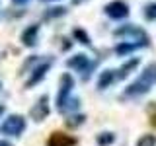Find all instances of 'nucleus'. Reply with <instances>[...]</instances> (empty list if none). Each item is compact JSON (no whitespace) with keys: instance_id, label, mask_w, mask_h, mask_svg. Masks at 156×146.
<instances>
[{"instance_id":"1","label":"nucleus","mask_w":156,"mask_h":146,"mask_svg":"<svg viewBox=\"0 0 156 146\" xmlns=\"http://www.w3.org/2000/svg\"><path fill=\"white\" fill-rule=\"evenodd\" d=\"M154 84H156V64H150V66H146V70L140 74L139 80H135L133 84L127 88L125 94L129 96V97L143 96V94H146V92H148Z\"/></svg>"},{"instance_id":"2","label":"nucleus","mask_w":156,"mask_h":146,"mask_svg":"<svg viewBox=\"0 0 156 146\" xmlns=\"http://www.w3.org/2000/svg\"><path fill=\"white\" fill-rule=\"evenodd\" d=\"M113 35L119 37V39L135 41V43H139L140 47H148V43H150V39H148V35H146L144 29H140L136 26H131V23H129V26H123V27H117L113 31Z\"/></svg>"},{"instance_id":"3","label":"nucleus","mask_w":156,"mask_h":146,"mask_svg":"<svg viewBox=\"0 0 156 146\" xmlns=\"http://www.w3.org/2000/svg\"><path fill=\"white\" fill-rule=\"evenodd\" d=\"M98 62L96 61H88L86 55H74L72 58H68L66 61V66L68 68H74V70L82 72V80H88L92 74V70L96 68Z\"/></svg>"},{"instance_id":"4","label":"nucleus","mask_w":156,"mask_h":146,"mask_svg":"<svg viewBox=\"0 0 156 146\" xmlns=\"http://www.w3.org/2000/svg\"><path fill=\"white\" fill-rule=\"evenodd\" d=\"M23 130H26V119L22 115H10L0 127L2 134H12V136H20Z\"/></svg>"},{"instance_id":"5","label":"nucleus","mask_w":156,"mask_h":146,"mask_svg":"<svg viewBox=\"0 0 156 146\" xmlns=\"http://www.w3.org/2000/svg\"><path fill=\"white\" fill-rule=\"evenodd\" d=\"M72 88H74V80L70 74H62L61 76V90H58V97H57V107L58 111H66V103H68V96H70Z\"/></svg>"},{"instance_id":"6","label":"nucleus","mask_w":156,"mask_h":146,"mask_svg":"<svg viewBox=\"0 0 156 146\" xmlns=\"http://www.w3.org/2000/svg\"><path fill=\"white\" fill-rule=\"evenodd\" d=\"M105 14L113 19H123L129 16V6L125 2H121V0H113V2H109L105 6Z\"/></svg>"},{"instance_id":"7","label":"nucleus","mask_w":156,"mask_h":146,"mask_svg":"<svg viewBox=\"0 0 156 146\" xmlns=\"http://www.w3.org/2000/svg\"><path fill=\"white\" fill-rule=\"evenodd\" d=\"M49 97L47 96H43L41 99L37 101L35 105H33V109H31V119L33 121H43V119H47V115H49Z\"/></svg>"},{"instance_id":"8","label":"nucleus","mask_w":156,"mask_h":146,"mask_svg":"<svg viewBox=\"0 0 156 146\" xmlns=\"http://www.w3.org/2000/svg\"><path fill=\"white\" fill-rule=\"evenodd\" d=\"M76 138L65 133H53L47 140V146H74Z\"/></svg>"},{"instance_id":"9","label":"nucleus","mask_w":156,"mask_h":146,"mask_svg":"<svg viewBox=\"0 0 156 146\" xmlns=\"http://www.w3.org/2000/svg\"><path fill=\"white\" fill-rule=\"evenodd\" d=\"M49 68H51V62H49V61H45V62H43V64H39V66L35 68V70H33L31 78H29V80L26 82V86H27V88H31V86L39 84V82H41L43 78H45V74L49 72Z\"/></svg>"},{"instance_id":"10","label":"nucleus","mask_w":156,"mask_h":146,"mask_svg":"<svg viewBox=\"0 0 156 146\" xmlns=\"http://www.w3.org/2000/svg\"><path fill=\"white\" fill-rule=\"evenodd\" d=\"M37 33H39V26H29L26 31L22 33V41L26 47H35L37 43Z\"/></svg>"},{"instance_id":"11","label":"nucleus","mask_w":156,"mask_h":146,"mask_svg":"<svg viewBox=\"0 0 156 146\" xmlns=\"http://www.w3.org/2000/svg\"><path fill=\"white\" fill-rule=\"evenodd\" d=\"M139 62H140L139 58H133V61L125 62V64L121 66V70H119V72H117V74H115V78H119V80H125V78L129 76L131 72H135V68L139 66Z\"/></svg>"},{"instance_id":"12","label":"nucleus","mask_w":156,"mask_h":146,"mask_svg":"<svg viewBox=\"0 0 156 146\" xmlns=\"http://www.w3.org/2000/svg\"><path fill=\"white\" fill-rule=\"evenodd\" d=\"M113 80H115V72L113 70H104L100 74V80H98V88H100V90H105V88L111 86Z\"/></svg>"},{"instance_id":"13","label":"nucleus","mask_w":156,"mask_h":146,"mask_svg":"<svg viewBox=\"0 0 156 146\" xmlns=\"http://www.w3.org/2000/svg\"><path fill=\"white\" fill-rule=\"evenodd\" d=\"M140 45L139 43H119V45L115 47V53L117 55H127V53L135 51V49H139Z\"/></svg>"},{"instance_id":"14","label":"nucleus","mask_w":156,"mask_h":146,"mask_svg":"<svg viewBox=\"0 0 156 146\" xmlns=\"http://www.w3.org/2000/svg\"><path fill=\"white\" fill-rule=\"evenodd\" d=\"M96 140H98V144H100V146H109L115 140V136H113V133H101V134H98Z\"/></svg>"},{"instance_id":"15","label":"nucleus","mask_w":156,"mask_h":146,"mask_svg":"<svg viewBox=\"0 0 156 146\" xmlns=\"http://www.w3.org/2000/svg\"><path fill=\"white\" fill-rule=\"evenodd\" d=\"M136 146H156V136L154 134H144L139 138Z\"/></svg>"},{"instance_id":"16","label":"nucleus","mask_w":156,"mask_h":146,"mask_svg":"<svg viewBox=\"0 0 156 146\" xmlns=\"http://www.w3.org/2000/svg\"><path fill=\"white\" fill-rule=\"evenodd\" d=\"M84 119H86L84 115H74V117H68V119H66V125H68V127H78V125H82V123H84Z\"/></svg>"},{"instance_id":"17","label":"nucleus","mask_w":156,"mask_h":146,"mask_svg":"<svg viewBox=\"0 0 156 146\" xmlns=\"http://www.w3.org/2000/svg\"><path fill=\"white\" fill-rule=\"evenodd\" d=\"M74 37L82 43V45H90V37H88L82 29H74Z\"/></svg>"},{"instance_id":"18","label":"nucleus","mask_w":156,"mask_h":146,"mask_svg":"<svg viewBox=\"0 0 156 146\" xmlns=\"http://www.w3.org/2000/svg\"><path fill=\"white\" fill-rule=\"evenodd\" d=\"M144 18L146 19H156V2L148 4V6L144 8Z\"/></svg>"},{"instance_id":"19","label":"nucleus","mask_w":156,"mask_h":146,"mask_svg":"<svg viewBox=\"0 0 156 146\" xmlns=\"http://www.w3.org/2000/svg\"><path fill=\"white\" fill-rule=\"evenodd\" d=\"M66 10L62 8V6H58V8H49V12L45 14L47 18H55V16H62V14H65Z\"/></svg>"},{"instance_id":"20","label":"nucleus","mask_w":156,"mask_h":146,"mask_svg":"<svg viewBox=\"0 0 156 146\" xmlns=\"http://www.w3.org/2000/svg\"><path fill=\"white\" fill-rule=\"evenodd\" d=\"M148 113H150V123L156 129V103H150L148 105Z\"/></svg>"},{"instance_id":"21","label":"nucleus","mask_w":156,"mask_h":146,"mask_svg":"<svg viewBox=\"0 0 156 146\" xmlns=\"http://www.w3.org/2000/svg\"><path fill=\"white\" fill-rule=\"evenodd\" d=\"M0 146H12L10 142H4V140H0Z\"/></svg>"},{"instance_id":"22","label":"nucleus","mask_w":156,"mask_h":146,"mask_svg":"<svg viewBox=\"0 0 156 146\" xmlns=\"http://www.w3.org/2000/svg\"><path fill=\"white\" fill-rule=\"evenodd\" d=\"M14 2H16V4H26L27 0H14Z\"/></svg>"},{"instance_id":"23","label":"nucleus","mask_w":156,"mask_h":146,"mask_svg":"<svg viewBox=\"0 0 156 146\" xmlns=\"http://www.w3.org/2000/svg\"><path fill=\"white\" fill-rule=\"evenodd\" d=\"M80 2H84V0H72V4H80Z\"/></svg>"},{"instance_id":"24","label":"nucleus","mask_w":156,"mask_h":146,"mask_svg":"<svg viewBox=\"0 0 156 146\" xmlns=\"http://www.w3.org/2000/svg\"><path fill=\"white\" fill-rule=\"evenodd\" d=\"M4 113V105H0V115H2Z\"/></svg>"},{"instance_id":"25","label":"nucleus","mask_w":156,"mask_h":146,"mask_svg":"<svg viewBox=\"0 0 156 146\" xmlns=\"http://www.w3.org/2000/svg\"><path fill=\"white\" fill-rule=\"evenodd\" d=\"M45 2H51V0H45Z\"/></svg>"}]
</instances>
